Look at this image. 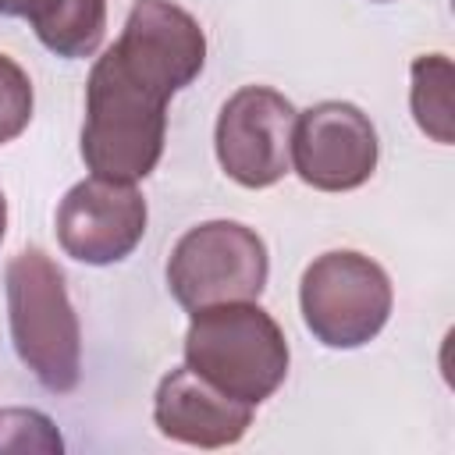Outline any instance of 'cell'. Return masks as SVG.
I'll return each instance as SVG.
<instances>
[{"instance_id": "14", "label": "cell", "mask_w": 455, "mask_h": 455, "mask_svg": "<svg viewBox=\"0 0 455 455\" xmlns=\"http://www.w3.org/2000/svg\"><path fill=\"white\" fill-rule=\"evenodd\" d=\"M32 78L28 71L11 60L7 53H0V146L18 139L28 121H32Z\"/></svg>"}, {"instance_id": "3", "label": "cell", "mask_w": 455, "mask_h": 455, "mask_svg": "<svg viewBox=\"0 0 455 455\" xmlns=\"http://www.w3.org/2000/svg\"><path fill=\"white\" fill-rule=\"evenodd\" d=\"M288 338L259 302H220L192 313L185 366L224 395L259 405L288 377Z\"/></svg>"}, {"instance_id": "15", "label": "cell", "mask_w": 455, "mask_h": 455, "mask_svg": "<svg viewBox=\"0 0 455 455\" xmlns=\"http://www.w3.org/2000/svg\"><path fill=\"white\" fill-rule=\"evenodd\" d=\"M0 14L4 18H21V0H0Z\"/></svg>"}, {"instance_id": "5", "label": "cell", "mask_w": 455, "mask_h": 455, "mask_svg": "<svg viewBox=\"0 0 455 455\" xmlns=\"http://www.w3.org/2000/svg\"><path fill=\"white\" fill-rule=\"evenodd\" d=\"M270 277L267 242L238 220L188 228L167 256V288L188 313L220 302H256Z\"/></svg>"}, {"instance_id": "11", "label": "cell", "mask_w": 455, "mask_h": 455, "mask_svg": "<svg viewBox=\"0 0 455 455\" xmlns=\"http://www.w3.org/2000/svg\"><path fill=\"white\" fill-rule=\"evenodd\" d=\"M28 25L39 43L64 57H92L107 32V0H32Z\"/></svg>"}, {"instance_id": "9", "label": "cell", "mask_w": 455, "mask_h": 455, "mask_svg": "<svg viewBox=\"0 0 455 455\" xmlns=\"http://www.w3.org/2000/svg\"><path fill=\"white\" fill-rule=\"evenodd\" d=\"M114 50L139 78L174 96L199 78L206 64V32L171 0H135Z\"/></svg>"}, {"instance_id": "7", "label": "cell", "mask_w": 455, "mask_h": 455, "mask_svg": "<svg viewBox=\"0 0 455 455\" xmlns=\"http://www.w3.org/2000/svg\"><path fill=\"white\" fill-rule=\"evenodd\" d=\"M380 142L370 117L345 100H323L295 114L291 167L320 192H352L377 171Z\"/></svg>"}, {"instance_id": "1", "label": "cell", "mask_w": 455, "mask_h": 455, "mask_svg": "<svg viewBox=\"0 0 455 455\" xmlns=\"http://www.w3.org/2000/svg\"><path fill=\"white\" fill-rule=\"evenodd\" d=\"M171 96L139 78L117 50H103L85 82L82 160L96 178L135 185L164 156Z\"/></svg>"}, {"instance_id": "6", "label": "cell", "mask_w": 455, "mask_h": 455, "mask_svg": "<svg viewBox=\"0 0 455 455\" xmlns=\"http://www.w3.org/2000/svg\"><path fill=\"white\" fill-rule=\"evenodd\" d=\"M295 107L270 85H242L217 114L213 146L220 171L242 188H270L291 167Z\"/></svg>"}, {"instance_id": "8", "label": "cell", "mask_w": 455, "mask_h": 455, "mask_svg": "<svg viewBox=\"0 0 455 455\" xmlns=\"http://www.w3.org/2000/svg\"><path fill=\"white\" fill-rule=\"evenodd\" d=\"M146 220L149 210L135 185L89 174L71 185L57 206V242L78 263L110 267L135 252Z\"/></svg>"}, {"instance_id": "10", "label": "cell", "mask_w": 455, "mask_h": 455, "mask_svg": "<svg viewBox=\"0 0 455 455\" xmlns=\"http://www.w3.org/2000/svg\"><path fill=\"white\" fill-rule=\"evenodd\" d=\"M249 402H238L203 380L196 370H171L153 395V423L164 437L192 448H228L245 437L252 427Z\"/></svg>"}, {"instance_id": "2", "label": "cell", "mask_w": 455, "mask_h": 455, "mask_svg": "<svg viewBox=\"0 0 455 455\" xmlns=\"http://www.w3.org/2000/svg\"><path fill=\"white\" fill-rule=\"evenodd\" d=\"M4 291L21 366L50 395H71L82 380V327L64 270L43 249H21L4 270Z\"/></svg>"}, {"instance_id": "16", "label": "cell", "mask_w": 455, "mask_h": 455, "mask_svg": "<svg viewBox=\"0 0 455 455\" xmlns=\"http://www.w3.org/2000/svg\"><path fill=\"white\" fill-rule=\"evenodd\" d=\"M4 231H7V199L0 192V242H4Z\"/></svg>"}, {"instance_id": "17", "label": "cell", "mask_w": 455, "mask_h": 455, "mask_svg": "<svg viewBox=\"0 0 455 455\" xmlns=\"http://www.w3.org/2000/svg\"><path fill=\"white\" fill-rule=\"evenodd\" d=\"M377 4H387V0H377Z\"/></svg>"}, {"instance_id": "13", "label": "cell", "mask_w": 455, "mask_h": 455, "mask_svg": "<svg viewBox=\"0 0 455 455\" xmlns=\"http://www.w3.org/2000/svg\"><path fill=\"white\" fill-rule=\"evenodd\" d=\"M0 451H64L53 419L39 409H0Z\"/></svg>"}, {"instance_id": "12", "label": "cell", "mask_w": 455, "mask_h": 455, "mask_svg": "<svg viewBox=\"0 0 455 455\" xmlns=\"http://www.w3.org/2000/svg\"><path fill=\"white\" fill-rule=\"evenodd\" d=\"M412 89H409V107L419 124V132L441 146L455 139V114H451V96H455V71L444 53H423L412 60Z\"/></svg>"}, {"instance_id": "4", "label": "cell", "mask_w": 455, "mask_h": 455, "mask_svg": "<svg viewBox=\"0 0 455 455\" xmlns=\"http://www.w3.org/2000/svg\"><path fill=\"white\" fill-rule=\"evenodd\" d=\"M395 306L387 270L352 249L316 256L299 281V309L309 334L327 348H363L373 341Z\"/></svg>"}]
</instances>
